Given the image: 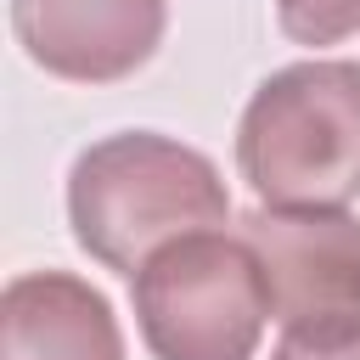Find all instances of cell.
<instances>
[{
    "instance_id": "cell-6",
    "label": "cell",
    "mask_w": 360,
    "mask_h": 360,
    "mask_svg": "<svg viewBox=\"0 0 360 360\" xmlns=\"http://www.w3.org/2000/svg\"><path fill=\"white\" fill-rule=\"evenodd\" d=\"M0 360H124V326L73 270H22L0 292Z\"/></svg>"
},
{
    "instance_id": "cell-3",
    "label": "cell",
    "mask_w": 360,
    "mask_h": 360,
    "mask_svg": "<svg viewBox=\"0 0 360 360\" xmlns=\"http://www.w3.org/2000/svg\"><path fill=\"white\" fill-rule=\"evenodd\" d=\"M129 304L152 360H253L270 321L259 253L225 231L158 248L129 276Z\"/></svg>"
},
{
    "instance_id": "cell-4",
    "label": "cell",
    "mask_w": 360,
    "mask_h": 360,
    "mask_svg": "<svg viewBox=\"0 0 360 360\" xmlns=\"http://www.w3.org/2000/svg\"><path fill=\"white\" fill-rule=\"evenodd\" d=\"M242 236L259 253L270 315L292 343L360 338V219L349 208H253Z\"/></svg>"
},
{
    "instance_id": "cell-5",
    "label": "cell",
    "mask_w": 360,
    "mask_h": 360,
    "mask_svg": "<svg viewBox=\"0 0 360 360\" xmlns=\"http://www.w3.org/2000/svg\"><path fill=\"white\" fill-rule=\"evenodd\" d=\"M169 28V0H11V34L34 68L68 84L141 73Z\"/></svg>"
},
{
    "instance_id": "cell-2",
    "label": "cell",
    "mask_w": 360,
    "mask_h": 360,
    "mask_svg": "<svg viewBox=\"0 0 360 360\" xmlns=\"http://www.w3.org/2000/svg\"><path fill=\"white\" fill-rule=\"evenodd\" d=\"M236 174L259 208H349L360 197V62L276 68L236 118Z\"/></svg>"
},
{
    "instance_id": "cell-8",
    "label": "cell",
    "mask_w": 360,
    "mask_h": 360,
    "mask_svg": "<svg viewBox=\"0 0 360 360\" xmlns=\"http://www.w3.org/2000/svg\"><path fill=\"white\" fill-rule=\"evenodd\" d=\"M270 360H360V338L354 343H292V338H281L270 349Z\"/></svg>"
},
{
    "instance_id": "cell-7",
    "label": "cell",
    "mask_w": 360,
    "mask_h": 360,
    "mask_svg": "<svg viewBox=\"0 0 360 360\" xmlns=\"http://www.w3.org/2000/svg\"><path fill=\"white\" fill-rule=\"evenodd\" d=\"M276 22L292 45H338L360 34V0H276Z\"/></svg>"
},
{
    "instance_id": "cell-1",
    "label": "cell",
    "mask_w": 360,
    "mask_h": 360,
    "mask_svg": "<svg viewBox=\"0 0 360 360\" xmlns=\"http://www.w3.org/2000/svg\"><path fill=\"white\" fill-rule=\"evenodd\" d=\"M225 219L231 191L214 158L158 129L101 135L68 169L73 242L112 276H135L158 248L197 231H225Z\"/></svg>"
}]
</instances>
